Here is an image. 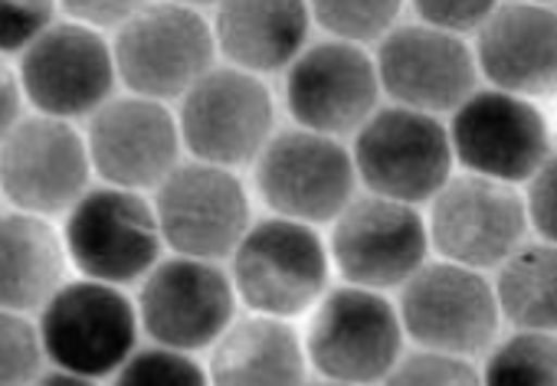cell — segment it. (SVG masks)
Masks as SVG:
<instances>
[{
  "instance_id": "5",
  "label": "cell",
  "mask_w": 557,
  "mask_h": 386,
  "mask_svg": "<svg viewBox=\"0 0 557 386\" xmlns=\"http://www.w3.org/2000/svg\"><path fill=\"white\" fill-rule=\"evenodd\" d=\"M216 37L187 8L138 11L115 37V70L138 99L187 96L213 70Z\"/></svg>"
},
{
  "instance_id": "2",
  "label": "cell",
  "mask_w": 557,
  "mask_h": 386,
  "mask_svg": "<svg viewBox=\"0 0 557 386\" xmlns=\"http://www.w3.org/2000/svg\"><path fill=\"white\" fill-rule=\"evenodd\" d=\"M329 282V252L306 223L272 216L243 236L233 252L236 295L265 317H293L306 311Z\"/></svg>"
},
{
  "instance_id": "4",
  "label": "cell",
  "mask_w": 557,
  "mask_h": 386,
  "mask_svg": "<svg viewBox=\"0 0 557 386\" xmlns=\"http://www.w3.org/2000/svg\"><path fill=\"white\" fill-rule=\"evenodd\" d=\"M358 167L335 138L296 128L275 135L256 161V187L269 210L296 223H329L351 207Z\"/></svg>"
},
{
  "instance_id": "13",
  "label": "cell",
  "mask_w": 557,
  "mask_h": 386,
  "mask_svg": "<svg viewBox=\"0 0 557 386\" xmlns=\"http://www.w3.org/2000/svg\"><path fill=\"white\" fill-rule=\"evenodd\" d=\"M528 229V203L508 187L475 174L449 180L430 213L433 246L462 269L505 265Z\"/></svg>"
},
{
  "instance_id": "33",
  "label": "cell",
  "mask_w": 557,
  "mask_h": 386,
  "mask_svg": "<svg viewBox=\"0 0 557 386\" xmlns=\"http://www.w3.org/2000/svg\"><path fill=\"white\" fill-rule=\"evenodd\" d=\"M63 8L76 24H83L89 30H96V27H119L122 30L138 14V4H63Z\"/></svg>"
},
{
  "instance_id": "20",
  "label": "cell",
  "mask_w": 557,
  "mask_h": 386,
  "mask_svg": "<svg viewBox=\"0 0 557 386\" xmlns=\"http://www.w3.org/2000/svg\"><path fill=\"white\" fill-rule=\"evenodd\" d=\"M475 57L488 83L511 96L557 92V11L498 4L479 30Z\"/></svg>"
},
{
  "instance_id": "22",
  "label": "cell",
  "mask_w": 557,
  "mask_h": 386,
  "mask_svg": "<svg viewBox=\"0 0 557 386\" xmlns=\"http://www.w3.org/2000/svg\"><path fill=\"white\" fill-rule=\"evenodd\" d=\"M213 386H302L306 353L299 334L278 317H246L233 324L210 357Z\"/></svg>"
},
{
  "instance_id": "35",
  "label": "cell",
  "mask_w": 557,
  "mask_h": 386,
  "mask_svg": "<svg viewBox=\"0 0 557 386\" xmlns=\"http://www.w3.org/2000/svg\"><path fill=\"white\" fill-rule=\"evenodd\" d=\"M34 386H96V383H92V379H86V376H76V373L57 370V373H44Z\"/></svg>"
},
{
  "instance_id": "36",
  "label": "cell",
  "mask_w": 557,
  "mask_h": 386,
  "mask_svg": "<svg viewBox=\"0 0 557 386\" xmlns=\"http://www.w3.org/2000/svg\"><path fill=\"white\" fill-rule=\"evenodd\" d=\"M309 386H351V383H335V379H322V383H309Z\"/></svg>"
},
{
  "instance_id": "12",
  "label": "cell",
  "mask_w": 557,
  "mask_h": 386,
  "mask_svg": "<svg viewBox=\"0 0 557 386\" xmlns=\"http://www.w3.org/2000/svg\"><path fill=\"white\" fill-rule=\"evenodd\" d=\"M430 229L423 216L397 200L361 197L335 220L332 256L338 272L368 291L407 285L426 262Z\"/></svg>"
},
{
  "instance_id": "34",
  "label": "cell",
  "mask_w": 557,
  "mask_h": 386,
  "mask_svg": "<svg viewBox=\"0 0 557 386\" xmlns=\"http://www.w3.org/2000/svg\"><path fill=\"white\" fill-rule=\"evenodd\" d=\"M21 83L4 73V135H11L21 125Z\"/></svg>"
},
{
  "instance_id": "28",
  "label": "cell",
  "mask_w": 557,
  "mask_h": 386,
  "mask_svg": "<svg viewBox=\"0 0 557 386\" xmlns=\"http://www.w3.org/2000/svg\"><path fill=\"white\" fill-rule=\"evenodd\" d=\"M312 17L342 43H368L394 30L400 4H315Z\"/></svg>"
},
{
  "instance_id": "11",
  "label": "cell",
  "mask_w": 557,
  "mask_h": 386,
  "mask_svg": "<svg viewBox=\"0 0 557 386\" xmlns=\"http://www.w3.org/2000/svg\"><path fill=\"white\" fill-rule=\"evenodd\" d=\"M164 242L187 259L233 256L249 233V200L243 184L213 164H181L154 194Z\"/></svg>"
},
{
  "instance_id": "25",
  "label": "cell",
  "mask_w": 557,
  "mask_h": 386,
  "mask_svg": "<svg viewBox=\"0 0 557 386\" xmlns=\"http://www.w3.org/2000/svg\"><path fill=\"white\" fill-rule=\"evenodd\" d=\"M482 386H557V337L518 331L502 340L488 353Z\"/></svg>"
},
{
  "instance_id": "7",
  "label": "cell",
  "mask_w": 557,
  "mask_h": 386,
  "mask_svg": "<svg viewBox=\"0 0 557 386\" xmlns=\"http://www.w3.org/2000/svg\"><path fill=\"white\" fill-rule=\"evenodd\" d=\"M449 141L456 161L469 174L508 187L531 180L550 158L544 115L528 99L502 89H479L469 96L453 112Z\"/></svg>"
},
{
  "instance_id": "30",
  "label": "cell",
  "mask_w": 557,
  "mask_h": 386,
  "mask_svg": "<svg viewBox=\"0 0 557 386\" xmlns=\"http://www.w3.org/2000/svg\"><path fill=\"white\" fill-rule=\"evenodd\" d=\"M53 27L57 24L50 4H4V11H0V47L8 57L27 53Z\"/></svg>"
},
{
  "instance_id": "8",
  "label": "cell",
  "mask_w": 557,
  "mask_h": 386,
  "mask_svg": "<svg viewBox=\"0 0 557 386\" xmlns=\"http://www.w3.org/2000/svg\"><path fill=\"white\" fill-rule=\"evenodd\" d=\"M177 128L200 164L230 171L259 161L272 141V96L243 70H210L184 96Z\"/></svg>"
},
{
  "instance_id": "32",
  "label": "cell",
  "mask_w": 557,
  "mask_h": 386,
  "mask_svg": "<svg viewBox=\"0 0 557 386\" xmlns=\"http://www.w3.org/2000/svg\"><path fill=\"white\" fill-rule=\"evenodd\" d=\"M498 4H417V14L423 21V27L443 30L449 37L459 34H479L488 17L495 14Z\"/></svg>"
},
{
  "instance_id": "9",
  "label": "cell",
  "mask_w": 557,
  "mask_h": 386,
  "mask_svg": "<svg viewBox=\"0 0 557 386\" xmlns=\"http://www.w3.org/2000/svg\"><path fill=\"white\" fill-rule=\"evenodd\" d=\"M404 324L394 304L368 288L332 291L309 327V357L335 383H377L400 363Z\"/></svg>"
},
{
  "instance_id": "10",
  "label": "cell",
  "mask_w": 557,
  "mask_h": 386,
  "mask_svg": "<svg viewBox=\"0 0 557 386\" xmlns=\"http://www.w3.org/2000/svg\"><path fill=\"white\" fill-rule=\"evenodd\" d=\"M495 288L475 269L453 262L423 265L400 298L404 331L426 350L469 357L488 347L498 327Z\"/></svg>"
},
{
  "instance_id": "24",
  "label": "cell",
  "mask_w": 557,
  "mask_h": 386,
  "mask_svg": "<svg viewBox=\"0 0 557 386\" xmlns=\"http://www.w3.org/2000/svg\"><path fill=\"white\" fill-rule=\"evenodd\" d=\"M498 311L521 331H557V246L537 242L518 249L498 272Z\"/></svg>"
},
{
  "instance_id": "29",
  "label": "cell",
  "mask_w": 557,
  "mask_h": 386,
  "mask_svg": "<svg viewBox=\"0 0 557 386\" xmlns=\"http://www.w3.org/2000/svg\"><path fill=\"white\" fill-rule=\"evenodd\" d=\"M384 386H482V376L462 357L423 350V353L404 357L391 370Z\"/></svg>"
},
{
  "instance_id": "3",
  "label": "cell",
  "mask_w": 557,
  "mask_h": 386,
  "mask_svg": "<svg viewBox=\"0 0 557 386\" xmlns=\"http://www.w3.org/2000/svg\"><path fill=\"white\" fill-rule=\"evenodd\" d=\"M449 132L413 109H377L355 138V167L374 197L397 203L436 200L453 171Z\"/></svg>"
},
{
  "instance_id": "6",
  "label": "cell",
  "mask_w": 557,
  "mask_h": 386,
  "mask_svg": "<svg viewBox=\"0 0 557 386\" xmlns=\"http://www.w3.org/2000/svg\"><path fill=\"white\" fill-rule=\"evenodd\" d=\"M161 223L154 207L122 187L89 190L66 220V249L92 282L125 285L154 272L161 252Z\"/></svg>"
},
{
  "instance_id": "14",
  "label": "cell",
  "mask_w": 557,
  "mask_h": 386,
  "mask_svg": "<svg viewBox=\"0 0 557 386\" xmlns=\"http://www.w3.org/2000/svg\"><path fill=\"white\" fill-rule=\"evenodd\" d=\"M236 288L213 262L168 259L158 262L141 288V324L168 350H200L216 344L233 321Z\"/></svg>"
},
{
  "instance_id": "18",
  "label": "cell",
  "mask_w": 557,
  "mask_h": 386,
  "mask_svg": "<svg viewBox=\"0 0 557 386\" xmlns=\"http://www.w3.org/2000/svg\"><path fill=\"white\" fill-rule=\"evenodd\" d=\"M377 76L400 109L449 112L475 96L479 60L459 37L423 24H404L381 40Z\"/></svg>"
},
{
  "instance_id": "26",
  "label": "cell",
  "mask_w": 557,
  "mask_h": 386,
  "mask_svg": "<svg viewBox=\"0 0 557 386\" xmlns=\"http://www.w3.org/2000/svg\"><path fill=\"white\" fill-rule=\"evenodd\" d=\"M112 386H210L207 373L181 350L148 347L138 350L119 373Z\"/></svg>"
},
{
  "instance_id": "27",
  "label": "cell",
  "mask_w": 557,
  "mask_h": 386,
  "mask_svg": "<svg viewBox=\"0 0 557 386\" xmlns=\"http://www.w3.org/2000/svg\"><path fill=\"white\" fill-rule=\"evenodd\" d=\"M0 344H4V350H0L4 353V360H0V386H34L44 376V337L24 314L4 311Z\"/></svg>"
},
{
  "instance_id": "21",
  "label": "cell",
  "mask_w": 557,
  "mask_h": 386,
  "mask_svg": "<svg viewBox=\"0 0 557 386\" xmlns=\"http://www.w3.org/2000/svg\"><path fill=\"white\" fill-rule=\"evenodd\" d=\"M220 53L243 73H275L302 57L309 37V8L283 4H223L213 17Z\"/></svg>"
},
{
  "instance_id": "1",
  "label": "cell",
  "mask_w": 557,
  "mask_h": 386,
  "mask_svg": "<svg viewBox=\"0 0 557 386\" xmlns=\"http://www.w3.org/2000/svg\"><path fill=\"white\" fill-rule=\"evenodd\" d=\"M40 337L60 370L99 379L138 353V314L115 285L70 282L40 311Z\"/></svg>"
},
{
  "instance_id": "31",
  "label": "cell",
  "mask_w": 557,
  "mask_h": 386,
  "mask_svg": "<svg viewBox=\"0 0 557 386\" xmlns=\"http://www.w3.org/2000/svg\"><path fill=\"white\" fill-rule=\"evenodd\" d=\"M528 220L534 229L557 246V154L547 158V164L531 177L528 187Z\"/></svg>"
},
{
  "instance_id": "17",
  "label": "cell",
  "mask_w": 557,
  "mask_h": 386,
  "mask_svg": "<svg viewBox=\"0 0 557 386\" xmlns=\"http://www.w3.org/2000/svg\"><path fill=\"white\" fill-rule=\"evenodd\" d=\"M381 76L374 60L355 43L329 40L306 50L286 76L293 119L315 135L361 132L377 112Z\"/></svg>"
},
{
  "instance_id": "15",
  "label": "cell",
  "mask_w": 557,
  "mask_h": 386,
  "mask_svg": "<svg viewBox=\"0 0 557 386\" xmlns=\"http://www.w3.org/2000/svg\"><path fill=\"white\" fill-rule=\"evenodd\" d=\"M115 73V53L109 43L76 21L57 24L21 60V86L27 99L60 122L106 109Z\"/></svg>"
},
{
  "instance_id": "23",
  "label": "cell",
  "mask_w": 557,
  "mask_h": 386,
  "mask_svg": "<svg viewBox=\"0 0 557 386\" xmlns=\"http://www.w3.org/2000/svg\"><path fill=\"white\" fill-rule=\"evenodd\" d=\"M66 256L57 229L44 216L8 213L0 223V301L4 311L24 314L47 308L63 288Z\"/></svg>"
},
{
  "instance_id": "16",
  "label": "cell",
  "mask_w": 557,
  "mask_h": 386,
  "mask_svg": "<svg viewBox=\"0 0 557 386\" xmlns=\"http://www.w3.org/2000/svg\"><path fill=\"white\" fill-rule=\"evenodd\" d=\"M89 148L66 122L50 115L24 119L4 135V197L17 213L30 216L73 210L89 194Z\"/></svg>"
},
{
  "instance_id": "19",
  "label": "cell",
  "mask_w": 557,
  "mask_h": 386,
  "mask_svg": "<svg viewBox=\"0 0 557 386\" xmlns=\"http://www.w3.org/2000/svg\"><path fill=\"white\" fill-rule=\"evenodd\" d=\"M181 128L161 102L115 99L92 115L89 158L112 187H161L181 164Z\"/></svg>"
}]
</instances>
